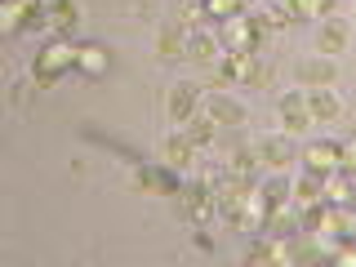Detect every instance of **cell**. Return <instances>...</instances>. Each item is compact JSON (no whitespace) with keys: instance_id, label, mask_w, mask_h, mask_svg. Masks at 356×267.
Wrapping results in <instances>:
<instances>
[{"instance_id":"2e32d148","label":"cell","mask_w":356,"mask_h":267,"mask_svg":"<svg viewBox=\"0 0 356 267\" xmlns=\"http://www.w3.org/2000/svg\"><path fill=\"white\" fill-rule=\"evenodd\" d=\"M156 54H161V58H187V31L178 27H165L161 36H156Z\"/></svg>"},{"instance_id":"cb8c5ba5","label":"cell","mask_w":356,"mask_h":267,"mask_svg":"<svg viewBox=\"0 0 356 267\" xmlns=\"http://www.w3.org/2000/svg\"><path fill=\"white\" fill-rule=\"evenodd\" d=\"M339 170L348 174V178H356V134L339 143Z\"/></svg>"},{"instance_id":"8992f818","label":"cell","mask_w":356,"mask_h":267,"mask_svg":"<svg viewBox=\"0 0 356 267\" xmlns=\"http://www.w3.org/2000/svg\"><path fill=\"white\" fill-rule=\"evenodd\" d=\"M187 58L200 63V67H214L222 58V40H218V27H200V31H187Z\"/></svg>"},{"instance_id":"52a82bcc","label":"cell","mask_w":356,"mask_h":267,"mask_svg":"<svg viewBox=\"0 0 356 267\" xmlns=\"http://www.w3.org/2000/svg\"><path fill=\"white\" fill-rule=\"evenodd\" d=\"M348 36H352V27L343 18H321V27H316V54H321V58L343 54V49H348Z\"/></svg>"},{"instance_id":"7c38bea8","label":"cell","mask_w":356,"mask_h":267,"mask_svg":"<svg viewBox=\"0 0 356 267\" xmlns=\"http://www.w3.org/2000/svg\"><path fill=\"white\" fill-rule=\"evenodd\" d=\"M321 183H325V174H298L294 178V192H289V200H294V209H307V205H325V192H321Z\"/></svg>"},{"instance_id":"5b68a950","label":"cell","mask_w":356,"mask_h":267,"mask_svg":"<svg viewBox=\"0 0 356 267\" xmlns=\"http://www.w3.org/2000/svg\"><path fill=\"white\" fill-rule=\"evenodd\" d=\"M200 111H205L214 125H227V129H236L241 120H245V107L236 103V98H227V94H218V89H209V94H200Z\"/></svg>"},{"instance_id":"7a4b0ae2","label":"cell","mask_w":356,"mask_h":267,"mask_svg":"<svg viewBox=\"0 0 356 267\" xmlns=\"http://www.w3.org/2000/svg\"><path fill=\"white\" fill-rule=\"evenodd\" d=\"M267 36H272L267 14H250V9H245L241 18L218 22V40H222V49H227V54H254Z\"/></svg>"},{"instance_id":"4316f807","label":"cell","mask_w":356,"mask_h":267,"mask_svg":"<svg viewBox=\"0 0 356 267\" xmlns=\"http://www.w3.org/2000/svg\"><path fill=\"white\" fill-rule=\"evenodd\" d=\"M44 5H58V0H44Z\"/></svg>"},{"instance_id":"9a60e30c","label":"cell","mask_w":356,"mask_h":267,"mask_svg":"<svg viewBox=\"0 0 356 267\" xmlns=\"http://www.w3.org/2000/svg\"><path fill=\"white\" fill-rule=\"evenodd\" d=\"M178 129H183L187 138L196 143V147H214V134H218V125H214V120L205 116V111H196V116H187V120H183Z\"/></svg>"},{"instance_id":"44dd1931","label":"cell","mask_w":356,"mask_h":267,"mask_svg":"<svg viewBox=\"0 0 356 267\" xmlns=\"http://www.w3.org/2000/svg\"><path fill=\"white\" fill-rule=\"evenodd\" d=\"M259 192L267 205H289V192H294V183L289 178H259Z\"/></svg>"},{"instance_id":"603a6c76","label":"cell","mask_w":356,"mask_h":267,"mask_svg":"<svg viewBox=\"0 0 356 267\" xmlns=\"http://www.w3.org/2000/svg\"><path fill=\"white\" fill-rule=\"evenodd\" d=\"M245 263H254V267H276V241H250Z\"/></svg>"},{"instance_id":"ffe728a7","label":"cell","mask_w":356,"mask_h":267,"mask_svg":"<svg viewBox=\"0 0 356 267\" xmlns=\"http://www.w3.org/2000/svg\"><path fill=\"white\" fill-rule=\"evenodd\" d=\"M76 72H85V76H103V72H107V49H103V44H81Z\"/></svg>"},{"instance_id":"7402d4cb","label":"cell","mask_w":356,"mask_h":267,"mask_svg":"<svg viewBox=\"0 0 356 267\" xmlns=\"http://www.w3.org/2000/svg\"><path fill=\"white\" fill-rule=\"evenodd\" d=\"M205 14L218 27V22H232V18L245 14V0H205Z\"/></svg>"},{"instance_id":"ba28073f","label":"cell","mask_w":356,"mask_h":267,"mask_svg":"<svg viewBox=\"0 0 356 267\" xmlns=\"http://www.w3.org/2000/svg\"><path fill=\"white\" fill-rule=\"evenodd\" d=\"M165 111H170L174 125H183L187 116H196V111H200V89L187 85V81H178V85L170 89V98H165Z\"/></svg>"},{"instance_id":"9c48e42d","label":"cell","mask_w":356,"mask_h":267,"mask_svg":"<svg viewBox=\"0 0 356 267\" xmlns=\"http://www.w3.org/2000/svg\"><path fill=\"white\" fill-rule=\"evenodd\" d=\"M276 111H281V129L285 134H303L312 125V111H307V94H285L281 103H276Z\"/></svg>"},{"instance_id":"5bb4252c","label":"cell","mask_w":356,"mask_h":267,"mask_svg":"<svg viewBox=\"0 0 356 267\" xmlns=\"http://www.w3.org/2000/svg\"><path fill=\"white\" fill-rule=\"evenodd\" d=\"M307 111H312V125H325V120H339V111H343V103L330 94V89H312L307 94Z\"/></svg>"},{"instance_id":"277c9868","label":"cell","mask_w":356,"mask_h":267,"mask_svg":"<svg viewBox=\"0 0 356 267\" xmlns=\"http://www.w3.org/2000/svg\"><path fill=\"white\" fill-rule=\"evenodd\" d=\"M254 147H259L263 170H272V174H289V165H294V143H289L285 134H267V138L254 143Z\"/></svg>"},{"instance_id":"8fae6325","label":"cell","mask_w":356,"mask_h":267,"mask_svg":"<svg viewBox=\"0 0 356 267\" xmlns=\"http://www.w3.org/2000/svg\"><path fill=\"white\" fill-rule=\"evenodd\" d=\"M294 76H298L303 85H312V89H330L339 72H334V63H330V58H321V54H316V58H303V63H298V67H294Z\"/></svg>"},{"instance_id":"484cf974","label":"cell","mask_w":356,"mask_h":267,"mask_svg":"<svg viewBox=\"0 0 356 267\" xmlns=\"http://www.w3.org/2000/svg\"><path fill=\"white\" fill-rule=\"evenodd\" d=\"M330 263H339V267H356V245L343 241L339 250H334V259H330Z\"/></svg>"},{"instance_id":"3957f363","label":"cell","mask_w":356,"mask_h":267,"mask_svg":"<svg viewBox=\"0 0 356 267\" xmlns=\"http://www.w3.org/2000/svg\"><path fill=\"white\" fill-rule=\"evenodd\" d=\"M254 54H227L214 63V89H227V85H250V72H254Z\"/></svg>"},{"instance_id":"4fadbf2b","label":"cell","mask_w":356,"mask_h":267,"mask_svg":"<svg viewBox=\"0 0 356 267\" xmlns=\"http://www.w3.org/2000/svg\"><path fill=\"white\" fill-rule=\"evenodd\" d=\"M192 161H196V143L187 138L183 129H174L170 138H165V165H170V170H187Z\"/></svg>"},{"instance_id":"30bf717a","label":"cell","mask_w":356,"mask_h":267,"mask_svg":"<svg viewBox=\"0 0 356 267\" xmlns=\"http://www.w3.org/2000/svg\"><path fill=\"white\" fill-rule=\"evenodd\" d=\"M303 165L312 174H334V170H339V143H330V138L307 143V147H303Z\"/></svg>"},{"instance_id":"6da1fadb","label":"cell","mask_w":356,"mask_h":267,"mask_svg":"<svg viewBox=\"0 0 356 267\" xmlns=\"http://www.w3.org/2000/svg\"><path fill=\"white\" fill-rule=\"evenodd\" d=\"M76 58H81V40H67V36L44 40L36 49V58H31V81H36V89H49L63 72H72Z\"/></svg>"},{"instance_id":"d6986e66","label":"cell","mask_w":356,"mask_h":267,"mask_svg":"<svg viewBox=\"0 0 356 267\" xmlns=\"http://www.w3.org/2000/svg\"><path fill=\"white\" fill-rule=\"evenodd\" d=\"M178 27H183V31L214 27V22H209V14H205V0H183V5H178Z\"/></svg>"},{"instance_id":"d4e9b609","label":"cell","mask_w":356,"mask_h":267,"mask_svg":"<svg viewBox=\"0 0 356 267\" xmlns=\"http://www.w3.org/2000/svg\"><path fill=\"white\" fill-rule=\"evenodd\" d=\"M330 5H334V0H294V14L298 18H325Z\"/></svg>"},{"instance_id":"e0dca14e","label":"cell","mask_w":356,"mask_h":267,"mask_svg":"<svg viewBox=\"0 0 356 267\" xmlns=\"http://www.w3.org/2000/svg\"><path fill=\"white\" fill-rule=\"evenodd\" d=\"M321 192H325V205H352V178L343 170H334V174H325Z\"/></svg>"},{"instance_id":"ac0fdd59","label":"cell","mask_w":356,"mask_h":267,"mask_svg":"<svg viewBox=\"0 0 356 267\" xmlns=\"http://www.w3.org/2000/svg\"><path fill=\"white\" fill-rule=\"evenodd\" d=\"M76 22H81V9H76L72 0H58V5H49V31H54V36H67Z\"/></svg>"}]
</instances>
